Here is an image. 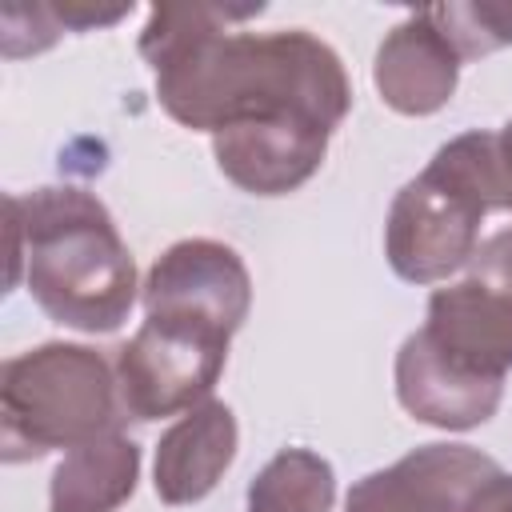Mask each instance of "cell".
<instances>
[{"instance_id": "cell-18", "label": "cell", "mask_w": 512, "mask_h": 512, "mask_svg": "<svg viewBox=\"0 0 512 512\" xmlns=\"http://www.w3.org/2000/svg\"><path fill=\"white\" fill-rule=\"evenodd\" d=\"M464 512H512V472H492L464 504Z\"/></svg>"}, {"instance_id": "cell-13", "label": "cell", "mask_w": 512, "mask_h": 512, "mask_svg": "<svg viewBox=\"0 0 512 512\" xmlns=\"http://www.w3.org/2000/svg\"><path fill=\"white\" fill-rule=\"evenodd\" d=\"M140 480V444L124 432L64 452L48 480V512H116Z\"/></svg>"}, {"instance_id": "cell-6", "label": "cell", "mask_w": 512, "mask_h": 512, "mask_svg": "<svg viewBox=\"0 0 512 512\" xmlns=\"http://www.w3.org/2000/svg\"><path fill=\"white\" fill-rule=\"evenodd\" d=\"M148 316H172L236 336L252 308V276L236 248L192 236L156 256L140 284Z\"/></svg>"}, {"instance_id": "cell-9", "label": "cell", "mask_w": 512, "mask_h": 512, "mask_svg": "<svg viewBox=\"0 0 512 512\" xmlns=\"http://www.w3.org/2000/svg\"><path fill=\"white\" fill-rule=\"evenodd\" d=\"M420 336L472 376L508 380L512 372V300L472 276L432 292Z\"/></svg>"}, {"instance_id": "cell-10", "label": "cell", "mask_w": 512, "mask_h": 512, "mask_svg": "<svg viewBox=\"0 0 512 512\" xmlns=\"http://www.w3.org/2000/svg\"><path fill=\"white\" fill-rule=\"evenodd\" d=\"M396 400L416 424L468 432L496 416L504 380H484L448 364L416 328L396 352Z\"/></svg>"}, {"instance_id": "cell-8", "label": "cell", "mask_w": 512, "mask_h": 512, "mask_svg": "<svg viewBox=\"0 0 512 512\" xmlns=\"http://www.w3.org/2000/svg\"><path fill=\"white\" fill-rule=\"evenodd\" d=\"M332 128L284 116V120H248L212 136V156L224 180H232L248 196H288L304 188L324 156Z\"/></svg>"}, {"instance_id": "cell-2", "label": "cell", "mask_w": 512, "mask_h": 512, "mask_svg": "<svg viewBox=\"0 0 512 512\" xmlns=\"http://www.w3.org/2000/svg\"><path fill=\"white\" fill-rule=\"evenodd\" d=\"M12 272L40 312L76 332H116L136 304V260L100 196L76 184H48L8 196Z\"/></svg>"}, {"instance_id": "cell-7", "label": "cell", "mask_w": 512, "mask_h": 512, "mask_svg": "<svg viewBox=\"0 0 512 512\" xmlns=\"http://www.w3.org/2000/svg\"><path fill=\"white\" fill-rule=\"evenodd\" d=\"M492 472L500 464L472 444H420L396 464L360 476L344 512H464Z\"/></svg>"}, {"instance_id": "cell-17", "label": "cell", "mask_w": 512, "mask_h": 512, "mask_svg": "<svg viewBox=\"0 0 512 512\" xmlns=\"http://www.w3.org/2000/svg\"><path fill=\"white\" fill-rule=\"evenodd\" d=\"M468 276L488 284V288H496V292H504L512 300V228L488 236L476 248V256L468 260Z\"/></svg>"}, {"instance_id": "cell-16", "label": "cell", "mask_w": 512, "mask_h": 512, "mask_svg": "<svg viewBox=\"0 0 512 512\" xmlns=\"http://www.w3.org/2000/svg\"><path fill=\"white\" fill-rule=\"evenodd\" d=\"M4 56L16 60V56H36L44 48H52L60 40V20L52 12V4H4Z\"/></svg>"}, {"instance_id": "cell-3", "label": "cell", "mask_w": 512, "mask_h": 512, "mask_svg": "<svg viewBox=\"0 0 512 512\" xmlns=\"http://www.w3.org/2000/svg\"><path fill=\"white\" fill-rule=\"evenodd\" d=\"M128 420L116 364L88 344L48 340L0 368V456L36 460L120 432Z\"/></svg>"}, {"instance_id": "cell-19", "label": "cell", "mask_w": 512, "mask_h": 512, "mask_svg": "<svg viewBox=\"0 0 512 512\" xmlns=\"http://www.w3.org/2000/svg\"><path fill=\"white\" fill-rule=\"evenodd\" d=\"M500 140H504V152H508V160H512V120L500 128Z\"/></svg>"}, {"instance_id": "cell-14", "label": "cell", "mask_w": 512, "mask_h": 512, "mask_svg": "<svg viewBox=\"0 0 512 512\" xmlns=\"http://www.w3.org/2000/svg\"><path fill=\"white\" fill-rule=\"evenodd\" d=\"M336 472L312 448H280L244 492V512H332Z\"/></svg>"}, {"instance_id": "cell-11", "label": "cell", "mask_w": 512, "mask_h": 512, "mask_svg": "<svg viewBox=\"0 0 512 512\" xmlns=\"http://www.w3.org/2000/svg\"><path fill=\"white\" fill-rule=\"evenodd\" d=\"M460 56L432 24L428 8L408 12L376 48L372 84L380 100L400 116H432L440 112L460 80Z\"/></svg>"}, {"instance_id": "cell-12", "label": "cell", "mask_w": 512, "mask_h": 512, "mask_svg": "<svg viewBox=\"0 0 512 512\" xmlns=\"http://www.w3.org/2000/svg\"><path fill=\"white\" fill-rule=\"evenodd\" d=\"M240 444L236 416L224 400H204L184 412L156 444L152 456V488L164 504H196L204 500L220 476L232 468Z\"/></svg>"}, {"instance_id": "cell-5", "label": "cell", "mask_w": 512, "mask_h": 512, "mask_svg": "<svg viewBox=\"0 0 512 512\" xmlns=\"http://www.w3.org/2000/svg\"><path fill=\"white\" fill-rule=\"evenodd\" d=\"M484 216L488 208L468 188L424 164V172L392 196L384 220V256L400 280L440 284L452 272L468 268V260L476 256Z\"/></svg>"}, {"instance_id": "cell-15", "label": "cell", "mask_w": 512, "mask_h": 512, "mask_svg": "<svg viewBox=\"0 0 512 512\" xmlns=\"http://www.w3.org/2000/svg\"><path fill=\"white\" fill-rule=\"evenodd\" d=\"M428 16L460 60L512 48V0H468V4L452 0V4H432Z\"/></svg>"}, {"instance_id": "cell-4", "label": "cell", "mask_w": 512, "mask_h": 512, "mask_svg": "<svg viewBox=\"0 0 512 512\" xmlns=\"http://www.w3.org/2000/svg\"><path fill=\"white\" fill-rule=\"evenodd\" d=\"M232 336L208 324L144 316L136 336L116 352V380L128 420L184 416L212 400L228 364Z\"/></svg>"}, {"instance_id": "cell-1", "label": "cell", "mask_w": 512, "mask_h": 512, "mask_svg": "<svg viewBox=\"0 0 512 512\" xmlns=\"http://www.w3.org/2000/svg\"><path fill=\"white\" fill-rule=\"evenodd\" d=\"M260 12L264 4H156L140 32V56L156 72L160 108L180 128L212 136L284 116L336 132L352 108L340 56L304 28H236Z\"/></svg>"}]
</instances>
